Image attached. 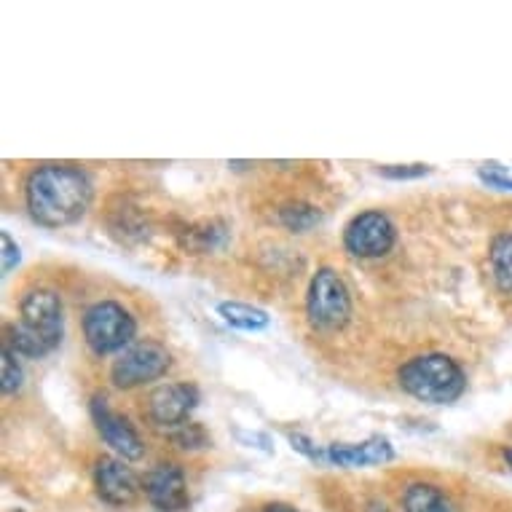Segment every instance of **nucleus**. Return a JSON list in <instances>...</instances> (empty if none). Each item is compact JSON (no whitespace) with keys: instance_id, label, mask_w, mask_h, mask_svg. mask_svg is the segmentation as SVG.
<instances>
[{"instance_id":"nucleus-1","label":"nucleus","mask_w":512,"mask_h":512,"mask_svg":"<svg viewBox=\"0 0 512 512\" xmlns=\"http://www.w3.org/2000/svg\"><path fill=\"white\" fill-rule=\"evenodd\" d=\"M22 196L33 223L43 228H68L92 207L94 183L78 164L46 161L30 169Z\"/></svg>"},{"instance_id":"nucleus-2","label":"nucleus","mask_w":512,"mask_h":512,"mask_svg":"<svg viewBox=\"0 0 512 512\" xmlns=\"http://www.w3.org/2000/svg\"><path fill=\"white\" fill-rule=\"evenodd\" d=\"M403 395L427 405H454L467 392V373L445 352H421L397 368Z\"/></svg>"},{"instance_id":"nucleus-3","label":"nucleus","mask_w":512,"mask_h":512,"mask_svg":"<svg viewBox=\"0 0 512 512\" xmlns=\"http://www.w3.org/2000/svg\"><path fill=\"white\" fill-rule=\"evenodd\" d=\"M354 317V295L344 274L333 266H319L306 290V322L319 336H336Z\"/></svg>"},{"instance_id":"nucleus-4","label":"nucleus","mask_w":512,"mask_h":512,"mask_svg":"<svg viewBox=\"0 0 512 512\" xmlns=\"http://www.w3.org/2000/svg\"><path fill=\"white\" fill-rule=\"evenodd\" d=\"M81 333L94 357H118L137 341V319L116 298H100L89 303L81 314Z\"/></svg>"},{"instance_id":"nucleus-5","label":"nucleus","mask_w":512,"mask_h":512,"mask_svg":"<svg viewBox=\"0 0 512 512\" xmlns=\"http://www.w3.org/2000/svg\"><path fill=\"white\" fill-rule=\"evenodd\" d=\"M172 362L175 360L167 344H161L159 338H140L110 362L108 378L113 387L129 392V389L148 387L167 376Z\"/></svg>"},{"instance_id":"nucleus-6","label":"nucleus","mask_w":512,"mask_h":512,"mask_svg":"<svg viewBox=\"0 0 512 512\" xmlns=\"http://www.w3.org/2000/svg\"><path fill=\"white\" fill-rule=\"evenodd\" d=\"M199 400H202V392L194 381L161 384L143 397V419L148 421V427L161 429L169 435L191 421V413L199 408Z\"/></svg>"},{"instance_id":"nucleus-7","label":"nucleus","mask_w":512,"mask_h":512,"mask_svg":"<svg viewBox=\"0 0 512 512\" xmlns=\"http://www.w3.org/2000/svg\"><path fill=\"white\" fill-rule=\"evenodd\" d=\"M397 244V226L384 210L357 212L344 228V250L354 261H381Z\"/></svg>"},{"instance_id":"nucleus-8","label":"nucleus","mask_w":512,"mask_h":512,"mask_svg":"<svg viewBox=\"0 0 512 512\" xmlns=\"http://www.w3.org/2000/svg\"><path fill=\"white\" fill-rule=\"evenodd\" d=\"M19 322L27 330H33L51 352L59 349L65 336V309H62V298L57 290L46 285L27 287L25 293L19 295Z\"/></svg>"},{"instance_id":"nucleus-9","label":"nucleus","mask_w":512,"mask_h":512,"mask_svg":"<svg viewBox=\"0 0 512 512\" xmlns=\"http://www.w3.org/2000/svg\"><path fill=\"white\" fill-rule=\"evenodd\" d=\"M94 491L102 502L110 507H132L143 496V478H137V472L129 467V462L118 459L116 454H102L92 464Z\"/></svg>"},{"instance_id":"nucleus-10","label":"nucleus","mask_w":512,"mask_h":512,"mask_svg":"<svg viewBox=\"0 0 512 512\" xmlns=\"http://www.w3.org/2000/svg\"><path fill=\"white\" fill-rule=\"evenodd\" d=\"M89 413H92L94 429L100 432L110 451L124 459V462H140L145 456V440L137 432L132 421L126 419L124 413H118L110 408V403L102 395H94L89 403Z\"/></svg>"},{"instance_id":"nucleus-11","label":"nucleus","mask_w":512,"mask_h":512,"mask_svg":"<svg viewBox=\"0 0 512 512\" xmlns=\"http://www.w3.org/2000/svg\"><path fill=\"white\" fill-rule=\"evenodd\" d=\"M143 496L153 510L159 512H185L191 507V491H188V475L183 464L156 462L143 475Z\"/></svg>"},{"instance_id":"nucleus-12","label":"nucleus","mask_w":512,"mask_h":512,"mask_svg":"<svg viewBox=\"0 0 512 512\" xmlns=\"http://www.w3.org/2000/svg\"><path fill=\"white\" fill-rule=\"evenodd\" d=\"M328 464L333 467H346V470H357V467H378L395 459V448L387 437H368L362 443H333L325 448Z\"/></svg>"},{"instance_id":"nucleus-13","label":"nucleus","mask_w":512,"mask_h":512,"mask_svg":"<svg viewBox=\"0 0 512 512\" xmlns=\"http://www.w3.org/2000/svg\"><path fill=\"white\" fill-rule=\"evenodd\" d=\"M403 512H456L451 496L432 480H411L400 494Z\"/></svg>"},{"instance_id":"nucleus-14","label":"nucleus","mask_w":512,"mask_h":512,"mask_svg":"<svg viewBox=\"0 0 512 512\" xmlns=\"http://www.w3.org/2000/svg\"><path fill=\"white\" fill-rule=\"evenodd\" d=\"M228 242V226L226 220L220 218H207L199 223H191L180 234V244L185 250L194 252V255H204V252L220 250Z\"/></svg>"},{"instance_id":"nucleus-15","label":"nucleus","mask_w":512,"mask_h":512,"mask_svg":"<svg viewBox=\"0 0 512 512\" xmlns=\"http://www.w3.org/2000/svg\"><path fill=\"white\" fill-rule=\"evenodd\" d=\"M488 271L496 290L512 298V231H499L488 244Z\"/></svg>"},{"instance_id":"nucleus-16","label":"nucleus","mask_w":512,"mask_h":512,"mask_svg":"<svg viewBox=\"0 0 512 512\" xmlns=\"http://www.w3.org/2000/svg\"><path fill=\"white\" fill-rule=\"evenodd\" d=\"M277 223L285 231L306 234V231L322 223V210H319L317 204L306 202V199H287V202L277 207Z\"/></svg>"},{"instance_id":"nucleus-17","label":"nucleus","mask_w":512,"mask_h":512,"mask_svg":"<svg viewBox=\"0 0 512 512\" xmlns=\"http://www.w3.org/2000/svg\"><path fill=\"white\" fill-rule=\"evenodd\" d=\"M218 314L223 317L226 325H231L236 330H247V333H258V330L269 328L271 322V317L263 309L239 301L218 303Z\"/></svg>"},{"instance_id":"nucleus-18","label":"nucleus","mask_w":512,"mask_h":512,"mask_svg":"<svg viewBox=\"0 0 512 512\" xmlns=\"http://www.w3.org/2000/svg\"><path fill=\"white\" fill-rule=\"evenodd\" d=\"M0 389H3V397H14L19 389L25 387V370H22V362L9 346H3V354H0Z\"/></svg>"},{"instance_id":"nucleus-19","label":"nucleus","mask_w":512,"mask_h":512,"mask_svg":"<svg viewBox=\"0 0 512 512\" xmlns=\"http://www.w3.org/2000/svg\"><path fill=\"white\" fill-rule=\"evenodd\" d=\"M169 443L180 448V451H202V448L212 445V435L199 421H188L175 432H169Z\"/></svg>"},{"instance_id":"nucleus-20","label":"nucleus","mask_w":512,"mask_h":512,"mask_svg":"<svg viewBox=\"0 0 512 512\" xmlns=\"http://www.w3.org/2000/svg\"><path fill=\"white\" fill-rule=\"evenodd\" d=\"M480 183L488 185V188H496V191H512V172L504 169L502 164L496 161H486L478 167Z\"/></svg>"},{"instance_id":"nucleus-21","label":"nucleus","mask_w":512,"mask_h":512,"mask_svg":"<svg viewBox=\"0 0 512 512\" xmlns=\"http://www.w3.org/2000/svg\"><path fill=\"white\" fill-rule=\"evenodd\" d=\"M432 172L429 164H384L378 167V175L387 177V180H419Z\"/></svg>"},{"instance_id":"nucleus-22","label":"nucleus","mask_w":512,"mask_h":512,"mask_svg":"<svg viewBox=\"0 0 512 512\" xmlns=\"http://www.w3.org/2000/svg\"><path fill=\"white\" fill-rule=\"evenodd\" d=\"M290 445H293V451L303 454L309 462H317V464H328V456H325V448H319L309 435H303V432H290L287 435Z\"/></svg>"},{"instance_id":"nucleus-23","label":"nucleus","mask_w":512,"mask_h":512,"mask_svg":"<svg viewBox=\"0 0 512 512\" xmlns=\"http://www.w3.org/2000/svg\"><path fill=\"white\" fill-rule=\"evenodd\" d=\"M0 247H3V263H0V271H3V277H9L11 271L17 269L22 252H19V244L11 239L9 231H3V234H0Z\"/></svg>"},{"instance_id":"nucleus-24","label":"nucleus","mask_w":512,"mask_h":512,"mask_svg":"<svg viewBox=\"0 0 512 512\" xmlns=\"http://www.w3.org/2000/svg\"><path fill=\"white\" fill-rule=\"evenodd\" d=\"M236 437L242 440V443H250L255 448H261L266 454H274V443H271L269 435H263V432H236Z\"/></svg>"},{"instance_id":"nucleus-25","label":"nucleus","mask_w":512,"mask_h":512,"mask_svg":"<svg viewBox=\"0 0 512 512\" xmlns=\"http://www.w3.org/2000/svg\"><path fill=\"white\" fill-rule=\"evenodd\" d=\"M258 512H301V510L287 502H266Z\"/></svg>"},{"instance_id":"nucleus-26","label":"nucleus","mask_w":512,"mask_h":512,"mask_svg":"<svg viewBox=\"0 0 512 512\" xmlns=\"http://www.w3.org/2000/svg\"><path fill=\"white\" fill-rule=\"evenodd\" d=\"M365 512H392L384 502H378V499H373V502H368V507H365Z\"/></svg>"},{"instance_id":"nucleus-27","label":"nucleus","mask_w":512,"mask_h":512,"mask_svg":"<svg viewBox=\"0 0 512 512\" xmlns=\"http://www.w3.org/2000/svg\"><path fill=\"white\" fill-rule=\"evenodd\" d=\"M502 459H504V464H507V470L512 472V448L510 445H502Z\"/></svg>"}]
</instances>
